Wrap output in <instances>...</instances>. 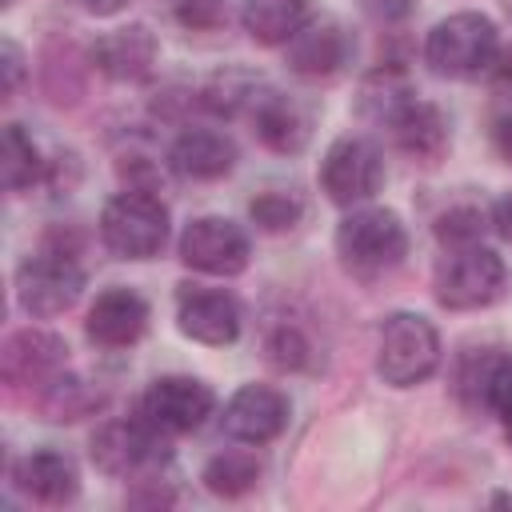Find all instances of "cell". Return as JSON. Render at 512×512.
Instances as JSON below:
<instances>
[{
	"label": "cell",
	"mask_w": 512,
	"mask_h": 512,
	"mask_svg": "<svg viewBox=\"0 0 512 512\" xmlns=\"http://www.w3.org/2000/svg\"><path fill=\"white\" fill-rule=\"evenodd\" d=\"M248 212L264 232H284L304 216V208H300V200L292 192H260Z\"/></svg>",
	"instance_id": "obj_29"
},
{
	"label": "cell",
	"mask_w": 512,
	"mask_h": 512,
	"mask_svg": "<svg viewBox=\"0 0 512 512\" xmlns=\"http://www.w3.org/2000/svg\"><path fill=\"white\" fill-rule=\"evenodd\" d=\"M364 8L376 16V20H396L408 12V0H364Z\"/></svg>",
	"instance_id": "obj_33"
},
{
	"label": "cell",
	"mask_w": 512,
	"mask_h": 512,
	"mask_svg": "<svg viewBox=\"0 0 512 512\" xmlns=\"http://www.w3.org/2000/svg\"><path fill=\"white\" fill-rule=\"evenodd\" d=\"M224 432L244 444H268L284 432L288 424V400L284 392L268 384H244L228 404H224Z\"/></svg>",
	"instance_id": "obj_12"
},
{
	"label": "cell",
	"mask_w": 512,
	"mask_h": 512,
	"mask_svg": "<svg viewBox=\"0 0 512 512\" xmlns=\"http://www.w3.org/2000/svg\"><path fill=\"white\" fill-rule=\"evenodd\" d=\"M68 4H76L80 12H92V16H116L128 8V0H68Z\"/></svg>",
	"instance_id": "obj_35"
},
{
	"label": "cell",
	"mask_w": 512,
	"mask_h": 512,
	"mask_svg": "<svg viewBox=\"0 0 512 512\" xmlns=\"http://www.w3.org/2000/svg\"><path fill=\"white\" fill-rule=\"evenodd\" d=\"M92 64L112 80H144L156 64V36L144 24L104 32L92 44Z\"/></svg>",
	"instance_id": "obj_16"
},
{
	"label": "cell",
	"mask_w": 512,
	"mask_h": 512,
	"mask_svg": "<svg viewBox=\"0 0 512 512\" xmlns=\"http://www.w3.org/2000/svg\"><path fill=\"white\" fill-rule=\"evenodd\" d=\"M168 432H160L152 420H112L92 436V460L108 476H148L160 464H168Z\"/></svg>",
	"instance_id": "obj_6"
},
{
	"label": "cell",
	"mask_w": 512,
	"mask_h": 512,
	"mask_svg": "<svg viewBox=\"0 0 512 512\" xmlns=\"http://www.w3.org/2000/svg\"><path fill=\"white\" fill-rule=\"evenodd\" d=\"M492 68H496V84H500V88H512V48L496 52Z\"/></svg>",
	"instance_id": "obj_37"
},
{
	"label": "cell",
	"mask_w": 512,
	"mask_h": 512,
	"mask_svg": "<svg viewBox=\"0 0 512 512\" xmlns=\"http://www.w3.org/2000/svg\"><path fill=\"white\" fill-rule=\"evenodd\" d=\"M100 404H104V392L92 388V384H84V380H64V376H56V380L48 384V392H44V412H48L52 420H80V416H88V412L100 408Z\"/></svg>",
	"instance_id": "obj_26"
},
{
	"label": "cell",
	"mask_w": 512,
	"mask_h": 512,
	"mask_svg": "<svg viewBox=\"0 0 512 512\" xmlns=\"http://www.w3.org/2000/svg\"><path fill=\"white\" fill-rule=\"evenodd\" d=\"M256 136L272 148V152H300L312 136V112L304 104H296L292 96L280 92H260L256 104L248 108Z\"/></svg>",
	"instance_id": "obj_17"
},
{
	"label": "cell",
	"mask_w": 512,
	"mask_h": 512,
	"mask_svg": "<svg viewBox=\"0 0 512 512\" xmlns=\"http://www.w3.org/2000/svg\"><path fill=\"white\" fill-rule=\"evenodd\" d=\"M176 20H180L184 28L204 32V28H216V24L224 20V4H220V0H180V4H176Z\"/></svg>",
	"instance_id": "obj_30"
},
{
	"label": "cell",
	"mask_w": 512,
	"mask_h": 512,
	"mask_svg": "<svg viewBox=\"0 0 512 512\" xmlns=\"http://www.w3.org/2000/svg\"><path fill=\"white\" fill-rule=\"evenodd\" d=\"M248 232L224 216H200L180 236V260L208 276H236L248 268Z\"/></svg>",
	"instance_id": "obj_9"
},
{
	"label": "cell",
	"mask_w": 512,
	"mask_h": 512,
	"mask_svg": "<svg viewBox=\"0 0 512 512\" xmlns=\"http://www.w3.org/2000/svg\"><path fill=\"white\" fill-rule=\"evenodd\" d=\"M352 60V36L340 20H308L288 40V68L300 76H332Z\"/></svg>",
	"instance_id": "obj_14"
},
{
	"label": "cell",
	"mask_w": 512,
	"mask_h": 512,
	"mask_svg": "<svg viewBox=\"0 0 512 512\" xmlns=\"http://www.w3.org/2000/svg\"><path fill=\"white\" fill-rule=\"evenodd\" d=\"M236 164V144L232 136L216 128H188L172 144V168L188 180H220Z\"/></svg>",
	"instance_id": "obj_18"
},
{
	"label": "cell",
	"mask_w": 512,
	"mask_h": 512,
	"mask_svg": "<svg viewBox=\"0 0 512 512\" xmlns=\"http://www.w3.org/2000/svg\"><path fill=\"white\" fill-rule=\"evenodd\" d=\"M320 184H324L328 200H336L344 208L364 204L384 184V156H380V148L372 140H360V136H340L324 152Z\"/></svg>",
	"instance_id": "obj_8"
},
{
	"label": "cell",
	"mask_w": 512,
	"mask_h": 512,
	"mask_svg": "<svg viewBox=\"0 0 512 512\" xmlns=\"http://www.w3.org/2000/svg\"><path fill=\"white\" fill-rule=\"evenodd\" d=\"M100 240L120 260H148L168 240V208L148 188H128L104 204Z\"/></svg>",
	"instance_id": "obj_2"
},
{
	"label": "cell",
	"mask_w": 512,
	"mask_h": 512,
	"mask_svg": "<svg viewBox=\"0 0 512 512\" xmlns=\"http://www.w3.org/2000/svg\"><path fill=\"white\" fill-rule=\"evenodd\" d=\"M0 172H4V188H8V192H20V188L36 184V180H40V172H44L36 144H32V136H28L20 124H8V128H4V144H0Z\"/></svg>",
	"instance_id": "obj_24"
},
{
	"label": "cell",
	"mask_w": 512,
	"mask_h": 512,
	"mask_svg": "<svg viewBox=\"0 0 512 512\" xmlns=\"http://www.w3.org/2000/svg\"><path fill=\"white\" fill-rule=\"evenodd\" d=\"M480 232H484V212L472 208V204H456V208H448V212L436 220V236H440V244H448V248L480 244Z\"/></svg>",
	"instance_id": "obj_28"
},
{
	"label": "cell",
	"mask_w": 512,
	"mask_h": 512,
	"mask_svg": "<svg viewBox=\"0 0 512 512\" xmlns=\"http://www.w3.org/2000/svg\"><path fill=\"white\" fill-rule=\"evenodd\" d=\"M16 484L40 504H68L80 488V476H76V464L64 452L40 448V452H28L16 464Z\"/></svg>",
	"instance_id": "obj_19"
},
{
	"label": "cell",
	"mask_w": 512,
	"mask_h": 512,
	"mask_svg": "<svg viewBox=\"0 0 512 512\" xmlns=\"http://www.w3.org/2000/svg\"><path fill=\"white\" fill-rule=\"evenodd\" d=\"M476 396L484 408H492L504 424V436L512 440V352H496L484 356L476 368Z\"/></svg>",
	"instance_id": "obj_22"
},
{
	"label": "cell",
	"mask_w": 512,
	"mask_h": 512,
	"mask_svg": "<svg viewBox=\"0 0 512 512\" xmlns=\"http://www.w3.org/2000/svg\"><path fill=\"white\" fill-rule=\"evenodd\" d=\"M216 408V392L196 376H160L140 400V416L160 432H192Z\"/></svg>",
	"instance_id": "obj_10"
},
{
	"label": "cell",
	"mask_w": 512,
	"mask_h": 512,
	"mask_svg": "<svg viewBox=\"0 0 512 512\" xmlns=\"http://www.w3.org/2000/svg\"><path fill=\"white\" fill-rule=\"evenodd\" d=\"M84 328H88V340L100 348H128L148 328V300L132 288H108L88 308Z\"/></svg>",
	"instance_id": "obj_13"
},
{
	"label": "cell",
	"mask_w": 512,
	"mask_h": 512,
	"mask_svg": "<svg viewBox=\"0 0 512 512\" xmlns=\"http://www.w3.org/2000/svg\"><path fill=\"white\" fill-rule=\"evenodd\" d=\"M388 128H392L396 144H400L408 156L428 160V164H432V160L444 152V144H448V120H444V112H440L436 104H428V100H416V96L388 120Z\"/></svg>",
	"instance_id": "obj_20"
},
{
	"label": "cell",
	"mask_w": 512,
	"mask_h": 512,
	"mask_svg": "<svg viewBox=\"0 0 512 512\" xmlns=\"http://www.w3.org/2000/svg\"><path fill=\"white\" fill-rule=\"evenodd\" d=\"M312 16V0H248L244 32L256 44H288Z\"/></svg>",
	"instance_id": "obj_21"
},
{
	"label": "cell",
	"mask_w": 512,
	"mask_h": 512,
	"mask_svg": "<svg viewBox=\"0 0 512 512\" xmlns=\"http://www.w3.org/2000/svg\"><path fill=\"white\" fill-rule=\"evenodd\" d=\"M256 476H260V464L248 452H220L204 468V484L216 496H244L256 484Z\"/></svg>",
	"instance_id": "obj_25"
},
{
	"label": "cell",
	"mask_w": 512,
	"mask_h": 512,
	"mask_svg": "<svg viewBox=\"0 0 512 512\" xmlns=\"http://www.w3.org/2000/svg\"><path fill=\"white\" fill-rule=\"evenodd\" d=\"M336 256L352 276L376 280L408 256V232L392 208H360L336 228Z\"/></svg>",
	"instance_id": "obj_1"
},
{
	"label": "cell",
	"mask_w": 512,
	"mask_h": 512,
	"mask_svg": "<svg viewBox=\"0 0 512 512\" xmlns=\"http://www.w3.org/2000/svg\"><path fill=\"white\" fill-rule=\"evenodd\" d=\"M0 4H12V0H0Z\"/></svg>",
	"instance_id": "obj_38"
},
{
	"label": "cell",
	"mask_w": 512,
	"mask_h": 512,
	"mask_svg": "<svg viewBox=\"0 0 512 512\" xmlns=\"http://www.w3.org/2000/svg\"><path fill=\"white\" fill-rule=\"evenodd\" d=\"M176 324L184 336L224 348L240 336V304L220 292V288H200V284H180L176 292Z\"/></svg>",
	"instance_id": "obj_11"
},
{
	"label": "cell",
	"mask_w": 512,
	"mask_h": 512,
	"mask_svg": "<svg viewBox=\"0 0 512 512\" xmlns=\"http://www.w3.org/2000/svg\"><path fill=\"white\" fill-rule=\"evenodd\" d=\"M268 352H272V360L280 368H300L304 364V340L296 332H276L272 344H268Z\"/></svg>",
	"instance_id": "obj_31"
},
{
	"label": "cell",
	"mask_w": 512,
	"mask_h": 512,
	"mask_svg": "<svg viewBox=\"0 0 512 512\" xmlns=\"http://www.w3.org/2000/svg\"><path fill=\"white\" fill-rule=\"evenodd\" d=\"M84 292V268L68 252H40L20 264L16 296L28 316H60Z\"/></svg>",
	"instance_id": "obj_7"
},
{
	"label": "cell",
	"mask_w": 512,
	"mask_h": 512,
	"mask_svg": "<svg viewBox=\"0 0 512 512\" xmlns=\"http://www.w3.org/2000/svg\"><path fill=\"white\" fill-rule=\"evenodd\" d=\"M440 364V336L436 328L416 312H392L380 328V352L376 372L392 388H412L428 380Z\"/></svg>",
	"instance_id": "obj_4"
},
{
	"label": "cell",
	"mask_w": 512,
	"mask_h": 512,
	"mask_svg": "<svg viewBox=\"0 0 512 512\" xmlns=\"http://www.w3.org/2000/svg\"><path fill=\"white\" fill-rule=\"evenodd\" d=\"M492 140H496V152H500V156L512 164V112L496 120V128H492Z\"/></svg>",
	"instance_id": "obj_34"
},
{
	"label": "cell",
	"mask_w": 512,
	"mask_h": 512,
	"mask_svg": "<svg viewBox=\"0 0 512 512\" xmlns=\"http://www.w3.org/2000/svg\"><path fill=\"white\" fill-rule=\"evenodd\" d=\"M0 56H4V96H12L16 84H20V76H24V56H20L16 40H4L0 44Z\"/></svg>",
	"instance_id": "obj_32"
},
{
	"label": "cell",
	"mask_w": 512,
	"mask_h": 512,
	"mask_svg": "<svg viewBox=\"0 0 512 512\" xmlns=\"http://www.w3.org/2000/svg\"><path fill=\"white\" fill-rule=\"evenodd\" d=\"M408 100H412V84H408L404 72H396V68L372 72V76L364 80V88H360V112H364L368 120H376V124H388Z\"/></svg>",
	"instance_id": "obj_23"
},
{
	"label": "cell",
	"mask_w": 512,
	"mask_h": 512,
	"mask_svg": "<svg viewBox=\"0 0 512 512\" xmlns=\"http://www.w3.org/2000/svg\"><path fill=\"white\" fill-rule=\"evenodd\" d=\"M492 224H496V232H500L504 240H512V196H504V200L496 204V212H492Z\"/></svg>",
	"instance_id": "obj_36"
},
{
	"label": "cell",
	"mask_w": 512,
	"mask_h": 512,
	"mask_svg": "<svg viewBox=\"0 0 512 512\" xmlns=\"http://www.w3.org/2000/svg\"><path fill=\"white\" fill-rule=\"evenodd\" d=\"M256 96H260V80L248 76V72H236V68L212 76L208 88H204V104L212 112H224V116H236L240 108H252Z\"/></svg>",
	"instance_id": "obj_27"
},
{
	"label": "cell",
	"mask_w": 512,
	"mask_h": 512,
	"mask_svg": "<svg viewBox=\"0 0 512 512\" xmlns=\"http://www.w3.org/2000/svg\"><path fill=\"white\" fill-rule=\"evenodd\" d=\"M68 364V344L52 332H16L4 348V376L12 384H52Z\"/></svg>",
	"instance_id": "obj_15"
},
{
	"label": "cell",
	"mask_w": 512,
	"mask_h": 512,
	"mask_svg": "<svg viewBox=\"0 0 512 512\" xmlns=\"http://www.w3.org/2000/svg\"><path fill=\"white\" fill-rule=\"evenodd\" d=\"M504 292V260L492 248L468 244L448 248V256L436 264V300L444 308H484Z\"/></svg>",
	"instance_id": "obj_5"
},
{
	"label": "cell",
	"mask_w": 512,
	"mask_h": 512,
	"mask_svg": "<svg viewBox=\"0 0 512 512\" xmlns=\"http://www.w3.org/2000/svg\"><path fill=\"white\" fill-rule=\"evenodd\" d=\"M424 60L436 76L472 80L496 60V24L480 12H456L428 32Z\"/></svg>",
	"instance_id": "obj_3"
}]
</instances>
